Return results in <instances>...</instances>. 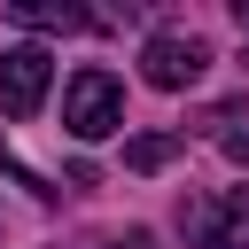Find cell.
<instances>
[{"mask_svg": "<svg viewBox=\"0 0 249 249\" xmlns=\"http://www.w3.org/2000/svg\"><path fill=\"white\" fill-rule=\"evenodd\" d=\"M202 70H210V47H202L195 31H156V39L140 47V78H148V86H163V93L195 86Z\"/></svg>", "mask_w": 249, "mask_h": 249, "instance_id": "obj_2", "label": "cell"}, {"mask_svg": "<svg viewBox=\"0 0 249 249\" xmlns=\"http://www.w3.org/2000/svg\"><path fill=\"white\" fill-rule=\"evenodd\" d=\"M47 78H54V54H47V47H8V54H0V109H8L16 124L39 117Z\"/></svg>", "mask_w": 249, "mask_h": 249, "instance_id": "obj_3", "label": "cell"}, {"mask_svg": "<svg viewBox=\"0 0 249 249\" xmlns=\"http://www.w3.org/2000/svg\"><path fill=\"white\" fill-rule=\"evenodd\" d=\"M233 16H241V39H249V0H241V8H233Z\"/></svg>", "mask_w": 249, "mask_h": 249, "instance_id": "obj_10", "label": "cell"}, {"mask_svg": "<svg viewBox=\"0 0 249 249\" xmlns=\"http://www.w3.org/2000/svg\"><path fill=\"white\" fill-rule=\"evenodd\" d=\"M226 156H233V163H249V140H241V132H226Z\"/></svg>", "mask_w": 249, "mask_h": 249, "instance_id": "obj_9", "label": "cell"}, {"mask_svg": "<svg viewBox=\"0 0 249 249\" xmlns=\"http://www.w3.org/2000/svg\"><path fill=\"white\" fill-rule=\"evenodd\" d=\"M8 16L31 23V31H93L86 8H54V0H8Z\"/></svg>", "mask_w": 249, "mask_h": 249, "instance_id": "obj_4", "label": "cell"}, {"mask_svg": "<svg viewBox=\"0 0 249 249\" xmlns=\"http://www.w3.org/2000/svg\"><path fill=\"white\" fill-rule=\"evenodd\" d=\"M171 156H179V132H140V140L124 148V163H132V171H163Z\"/></svg>", "mask_w": 249, "mask_h": 249, "instance_id": "obj_7", "label": "cell"}, {"mask_svg": "<svg viewBox=\"0 0 249 249\" xmlns=\"http://www.w3.org/2000/svg\"><path fill=\"white\" fill-rule=\"evenodd\" d=\"M62 124H70L78 140H101V132H117V124H124V86H117V70L86 62V70L62 86Z\"/></svg>", "mask_w": 249, "mask_h": 249, "instance_id": "obj_1", "label": "cell"}, {"mask_svg": "<svg viewBox=\"0 0 249 249\" xmlns=\"http://www.w3.org/2000/svg\"><path fill=\"white\" fill-rule=\"evenodd\" d=\"M109 249H156V233H140V226H132V233H117Z\"/></svg>", "mask_w": 249, "mask_h": 249, "instance_id": "obj_8", "label": "cell"}, {"mask_svg": "<svg viewBox=\"0 0 249 249\" xmlns=\"http://www.w3.org/2000/svg\"><path fill=\"white\" fill-rule=\"evenodd\" d=\"M179 233H187V249H218V202L210 195H187L179 202Z\"/></svg>", "mask_w": 249, "mask_h": 249, "instance_id": "obj_5", "label": "cell"}, {"mask_svg": "<svg viewBox=\"0 0 249 249\" xmlns=\"http://www.w3.org/2000/svg\"><path fill=\"white\" fill-rule=\"evenodd\" d=\"M218 249H249V187H233L218 202Z\"/></svg>", "mask_w": 249, "mask_h": 249, "instance_id": "obj_6", "label": "cell"}]
</instances>
